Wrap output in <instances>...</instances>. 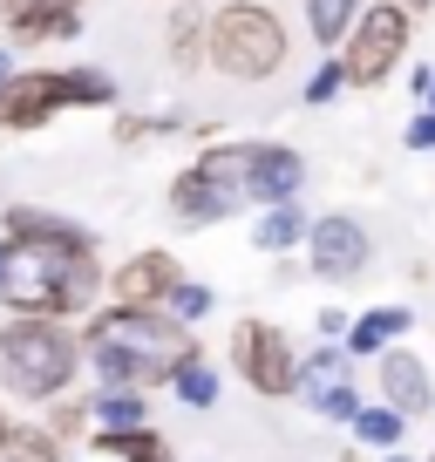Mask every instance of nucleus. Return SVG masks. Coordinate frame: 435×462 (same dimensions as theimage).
Segmentation results:
<instances>
[{"label": "nucleus", "instance_id": "f257e3e1", "mask_svg": "<svg viewBox=\"0 0 435 462\" xmlns=\"http://www.w3.org/2000/svg\"><path fill=\"white\" fill-rule=\"evenodd\" d=\"M0 238H7V265H0V306L7 313L75 319L102 300L96 231H82L75 217L42 211V204H7Z\"/></svg>", "mask_w": 435, "mask_h": 462}, {"label": "nucleus", "instance_id": "f03ea898", "mask_svg": "<svg viewBox=\"0 0 435 462\" xmlns=\"http://www.w3.org/2000/svg\"><path fill=\"white\" fill-rule=\"evenodd\" d=\"M82 354H88V367H96L102 388L143 394V388H157V381H171L190 354H204V346H198V333L177 327L163 306H116L109 300L82 327Z\"/></svg>", "mask_w": 435, "mask_h": 462}, {"label": "nucleus", "instance_id": "7ed1b4c3", "mask_svg": "<svg viewBox=\"0 0 435 462\" xmlns=\"http://www.w3.org/2000/svg\"><path fill=\"white\" fill-rule=\"evenodd\" d=\"M82 367V333L48 313H7L0 327V394L14 402H61Z\"/></svg>", "mask_w": 435, "mask_h": 462}, {"label": "nucleus", "instance_id": "20e7f679", "mask_svg": "<svg viewBox=\"0 0 435 462\" xmlns=\"http://www.w3.org/2000/svg\"><path fill=\"white\" fill-rule=\"evenodd\" d=\"M292 55L286 21L265 0H218L204 7V69H218L225 82H273Z\"/></svg>", "mask_w": 435, "mask_h": 462}, {"label": "nucleus", "instance_id": "39448f33", "mask_svg": "<svg viewBox=\"0 0 435 462\" xmlns=\"http://www.w3.org/2000/svg\"><path fill=\"white\" fill-rule=\"evenodd\" d=\"M408 48H415V14L402 0H367L334 55H340L347 88H381L394 69H408Z\"/></svg>", "mask_w": 435, "mask_h": 462}, {"label": "nucleus", "instance_id": "423d86ee", "mask_svg": "<svg viewBox=\"0 0 435 462\" xmlns=\"http://www.w3.org/2000/svg\"><path fill=\"white\" fill-rule=\"evenodd\" d=\"M232 367L245 374V388H259L265 402H279V394H292L300 346H292L286 327H273V319H238V333H232Z\"/></svg>", "mask_w": 435, "mask_h": 462}, {"label": "nucleus", "instance_id": "0eeeda50", "mask_svg": "<svg viewBox=\"0 0 435 462\" xmlns=\"http://www.w3.org/2000/svg\"><path fill=\"white\" fill-rule=\"evenodd\" d=\"M367 259H375V238H367V225L354 211H327L306 225V265H313V279L354 286L367 273Z\"/></svg>", "mask_w": 435, "mask_h": 462}, {"label": "nucleus", "instance_id": "6e6552de", "mask_svg": "<svg viewBox=\"0 0 435 462\" xmlns=\"http://www.w3.org/2000/svg\"><path fill=\"white\" fill-rule=\"evenodd\" d=\"M55 116H69V69H42V61H28V69L7 75V88H0V130H7V136L48 130Z\"/></svg>", "mask_w": 435, "mask_h": 462}, {"label": "nucleus", "instance_id": "1a4fd4ad", "mask_svg": "<svg viewBox=\"0 0 435 462\" xmlns=\"http://www.w3.org/2000/svg\"><path fill=\"white\" fill-rule=\"evenodd\" d=\"M306 190V157L292 143H273V136H245V171H238V198L252 211L265 204H286Z\"/></svg>", "mask_w": 435, "mask_h": 462}, {"label": "nucleus", "instance_id": "9d476101", "mask_svg": "<svg viewBox=\"0 0 435 462\" xmlns=\"http://www.w3.org/2000/svg\"><path fill=\"white\" fill-rule=\"evenodd\" d=\"M292 394H300V402L313 408L319 421H354V408H361L354 361L340 354V346H319V354H306L300 374H292Z\"/></svg>", "mask_w": 435, "mask_h": 462}, {"label": "nucleus", "instance_id": "9b49d317", "mask_svg": "<svg viewBox=\"0 0 435 462\" xmlns=\"http://www.w3.org/2000/svg\"><path fill=\"white\" fill-rule=\"evenodd\" d=\"M82 7L88 0H7V14H0V28H7V48H48V42H75L82 34Z\"/></svg>", "mask_w": 435, "mask_h": 462}, {"label": "nucleus", "instance_id": "f8f14e48", "mask_svg": "<svg viewBox=\"0 0 435 462\" xmlns=\"http://www.w3.org/2000/svg\"><path fill=\"white\" fill-rule=\"evenodd\" d=\"M177 279H184V265L150 245V252H130L123 265H109V273H102V292L116 306H163V292H171Z\"/></svg>", "mask_w": 435, "mask_h": 462}, {"label": "nucleus", "instance_id": "ddd939ff", "mask_svg": "<svg viewBox=\"0 0 435 462\" xmlns=\"http://www.w3.org/2000/svg\"><path fill=\"white\" fill-rule=\"evenodd\" d=\"M245 211L238 204V190H225L218 177H204L198 163H184V171L171 177V217L190 231H211V225H232V217Z\"/></svg>", "mask_w": 435, "mask_h": 462}, {"label": "nucleus", "instance_id": "4468645a", "mask_svg": "<svg viewBox=\"0 0 435 462\" xmlns=\"http://www.w3.org/2000/svg\"><path fill=\"white\" fill-rule=\"evenodd\" d=\"M381 402H388L402 421H415V415L435 408V374L408 354V346H381Z\"/></svg>", "mask_w": 435, "mask_h": 462}, {"label": "nucleus", "instance_id": "2eb2a0df", "mask_svg": "<svg viewBox=\"0 0 435 462\" xmlns=\"http://www.w3.org/2000/svg\"><path fill=\"white\" fill-rule=\"evenodd\" d=\"M402 333H415V313H408V306H367L361 319H347V333H340V354H347V361H367V354L394 346Z\"/></svg>", "mask_w": 435, "mask_h": 462}, {"label": "nucleus", "instance_id": "dca6fc26", "mask_svg": "<svg viewBox=\"0 0 435 462\" xmlns=\"http://www.w3.org/2000/svg\"><path fill=\"white\" fill-rule=\"evenodd\" d=\"M306 225H313V217L300 211V198L265 204V211L252 217V245H259V252H273V259H292V252L306 245Z\"/></svg>", "mask_w": 435, "mask_h": 462}, {"label": "nucleus", "instance_id": "f3484780", "mask_svg": "<svg viewBox=\"0 0 435 462\" xmlns=\"http://www.w3.org/2000/svg\"><path fill=\"white\" fill-rule=\"evenodd\" d=\"M361 7L367 0H300V21H306V34H313L319 55H334V48L347 42V28H354Z\"/></svg>", "mask_w": 435, "mask_h": 462}, {"label": "nucleus", "instance_id": "a211bd4d", "mask_svg": "<svg viewBox=\"0 0 435 462\" xmlns=\"http://www.w3.org/2000/svg\"><path fill=\"white\" fill-rule=\"evenodd\" d=\"M82 408H88V421H96V435H123V429H143L150 421L143 394H130V388H96Z\"/></svg>", "mask_w": 435, "mask_h": 462}, {"label": "nucleus", "instance_id": "6ab92c4d", "mask_svg": "<svg viewBox=\"0 0 435 462\" xmlns=\"http://www.w3.org/2000/svg\"><path fill=\"white\" fill-rule=\"evenodd\" d=\"M163 48H171V69H204V7H171V28H163Z\"/></svg>", "mask_w": 435, "mask_h": 462}, {"label": "nucleus", "instance_id": "aec40b11", "mask_svg": "<svg viewBox=\"0 0 435 462\" xmlns=\"http://www.w3.org/2000/svg\"><path fill=\"white\" fill-rule=\"evenodd\" d=\"M96 448H102V456H116V462H177L171 442H163L150 421H143V429H123V435H96Z\"/></svg>", "mask_w": 435, "mask_h": 462}, {"label": "nucleus", "instance_id": "412c9836", "mask_svg": "<svg viewBox=\"0 0 435 462\" xmlns=\"http://www.w3.org/2000/svg\"><path fill=\"white\" fill-rule=\"evenodd\" d=\"M116 75L96 69V61H75L69 69V109H116Z\"/></svg>", "mask_w": 435, "mask_h": 462}, {"label": "nucleus", "instance_id": "4be33fe9", "mask_svg": "<svg viewBox=\"0 0 435 462\" xmlns=\"http://www.w3.org/2000/svg\"><path fill=\"white\" fill-rule=\"evenodd\" d=\"M171 394H177L184 408H211V402H218V367L204 361V354H190V361L171 374Z\"/></svg>", "mask_w": 435, "mask_h": 462}, {"label": "nucleus", "instance_id": "5701e85b", "mask_svg": "<svg viewBox=\"0 0 435 462\" xmlns=\"http://www.w3.org/2000/svg\"><path fill=\"white\" fill-rule=\"evenodd\" d=\"M402 429H408V421L394 415L388 402H375V408L361 402V408H354V435H361L367 448H394V442H402Z\"/></svg>", "mask_w": 435, "mask_h": 462}, {"label": "nucleus", "instance_id": "b1692460", "mask_svg": "<svg viewBox=\"0 0 435 462\" xmlns=\"http://www.w3.org/2000/svg\"><path fill=\"white\" fill-rule=\"evenodd\" d=\"M347 96V75H340V55H319L313 61V75L300 82V102L306 109H327V102H340Z\"/></svg>", "mask_w": 435, "mask_h": 462}, {"label": "nucleus", "instance_id": "393cba45", "mask_svg": "<svg viewBox=\"0 0 435 462\" xmlns=\"http://www.w3.org/2000/svg\"><path fill=\"white\" fill-rule=\"evenodd\" d=\"M211 306H218V292H211V286H198V279H177V286L163 292V313H171L177 327H198Z\"/></svg>", "mask_w": 435, "mask_h": 462}, {"label": "nucleus", "instance_id": "a878e982", "mask_svg": "<svg viewBox=\"0 0 435 462\" xmlns=\"http://www.w3.org/2000/svg\"><path fill=\"white\" fill-rule=\"evenodd\" d=\"M0 462H61V442L48 429H21V421H14V435H7Z\"/></svg>", "mask_w": 435, "mask_h": 462}, {"label": "nucleus", "instance_id": "bb28decb", "mask_svg": "<svg viewBox=\"0 0 435 462\" xmlns=\"http://www.w3.org/2000/svg\"><path fill=\"white\" fill-rule=\"evenodd\" d=\"M402 143H408V150H421V157L435 150V109H429V102H415V116L402 123Z\"/></svg>", "mask_w": 435, "mask_h": 462}, {"label": "nucleus", "instance_id": "cd10ccee", "mask_svg": "<svg viewBox=\"0 0 435 462\" xmlns=\"http://www.w3.org/2000/svg\"><path fill=\"white\" fill-rule=\"evenodd\" d=\"M429 88H435V69H429V61H408V96L429 102Z\"/></svg>", "mask_w": 435, "mask_h": 462}, {"label": "nucleus", "instance_id": "c85d7f7f", "mask_svg": "<svg viewBox=\"0 0 435 462\" xmlns=\"http://www.w3.org/2000/svg\"><path fill=\"white\" fill-rule=\"evenodd\" d=\"M313 327L327 333V346H340V333H347V313H340V306H327V313H319Z\"/></svg>", "mask_w": 435, "mask_h": 462}, {"label": "nucleus", "instance_id": "c756f323", "mask_svg": "<svg viewBox=\"0 0 435 462\" xmlns=\"http://www.w3.org/2000/svg\"><path fill=\"white\" fill-rule=\"evenodd\" d=\"M14 69H21V55H14L7 42H0V88H7V75H14Z\"/></svg>", "mask_w": 435, "mask_h": 462}, {"label": "nucleus", "instance_id": "7c9ffc66", "mask_svg": "<svg viewBox=\"0 0 435 462\" xmlns=\"http://www.w3.org/2000/svg\"><path fill=\"white\" fill-rule=\"evenodd\" d=\"M7 435H14V415H7V408H0V448H7Z\"/></svg>", "mask_w": 435, "mask_h": 462}, {"label": "nucleus", "instance_id": "2f4dec72", "mask_svg": "<svg viewBox=\"0 0 435 462\" xmlns=\"http://www.w3.org/2000/svg\"><path fill=\"white\" fill-rule=\"evenodd\" d=\"M402 7H408V14H429V7H435V0H402Z\"/></svg>", "mask_w": 435, "mask_h": 462}, {"label": "nucleus", "instance_id": "473e14b6", "mask_svg": "<svg viewBox=\"0 0 435 462\" xmlns=\"http://www.w3.org/2000/svg\"><path fill=\"white\" fill-rule=\"evenodd\" d=\"M381 462H415V456H402V448H388V456H381Z\"/></svg>", "mask_w": 435, "mask_h": 462}, {"label": "nucleus", "instance_id": "72a5a7b5", "mask_svg": "<svg viewBox=\"0 0 435 462\" xmlns=\"http://www.w3.org/2000/svg\"><path fill=\"white\" fill-rule=\"evenodd\" d=\"M0 265H7V238H0Z\"/></svg>", "mask_w": 435, "mask_h": 462}, {"label": "nucleus", "instance_id": "f704fd0d", "mask_svg": "<svg viewBox=\"0 0 435 462\" xmlns=\"http://www.w3.org/2000/svg\"><path fill=\"white\" fill-rule=\"evenodd\" d=\"M340 462H361V456H354V448H347V456H340Z\"/></svg>", "mask_w": 435, "mask_h": 462}, {"label": "nucleus", "instance_id": "c9c22d12", "mask_svg": "<svg viewBox=\"0 0 435 462\" xmlns=\"http://www.w3.org/2000/svg\"><path fill=\"white\" fill-rule=\"evenodd\" d=\"M429 109H435V88H429Z\"/></svg>", "mask_w": 435, "mask_h": 462}, {"label": "nucleus", "instance_id": "e433bc0d", "mask_svg": "<svg viewBox=\"0 0 435 462\" xmlns=\"http://www.w3.org/2000/svg\"><path fill=\"white\" fill-rule=\"evenodd\" d=\"M0 14H7V0H0Z\"/></svg>", "mask_w": 435, "mask_h": 462}]
</instances>
